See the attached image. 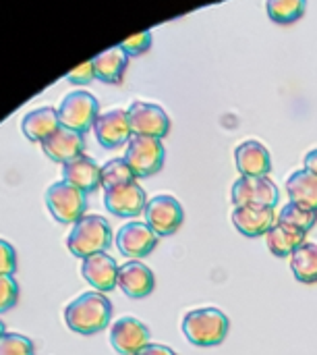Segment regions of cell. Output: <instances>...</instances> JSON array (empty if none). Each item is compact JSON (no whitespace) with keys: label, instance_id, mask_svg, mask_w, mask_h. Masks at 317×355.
I'll return each instance as SVG.
<instances>
[{"label":"cell","instance_id":"10","mask_svg":"<svg viewBox=\"0 0 317 355\" xmlns=\"http://www.w3.org/2000/svg\"><path fill=\"white\" fill-rule=\"evenodd\" d=\"M104 206L108 212H112L118 218H135L141 212H145L147 196H145V189L137 181H131V183L106 189Z\"/></svg>","mask_w":317,"mask_h":355},{"label":"cell","instance_id":"22","mask_svg":"<svg viewBox=\"0 0 317 355\" xmlns=\"http://www.w3.org/2000/svg\"><path fill=\"white\" fill-rule=\"evenodd\" d=\"M93 64V73L98 81L104 83H120L127 64H129V56L120 46H112L104 52H100L98 56L91 58Z\"/></svg>","mask_w":317,"mask_h":355},{"label":"cell","instance_id":"30","mask_svg":"<svg viewBox=\"0 0 317 355\" xmlns=\"http://www.w3.org/2000/svg\"><path fill=\"white\" fill-rule=\"evenodd\" d=\"M152 31H139L137 35H131L127 40H123L118 46L127 52V56H139L143 52H147L152 48Z\"/></svg>","mask_w":317,"mask_h":355},{"label":"cell","instance_id":"11","mask_svg":"<svg viewBox=\"0 0 317 355\" xmlns=\"http://www.w3.org/2000/svg\"><path fill=\"white\" fill-rule=\"evenodd\" d=\"M114 241L123 256L139 260L150 256L158 248L160 237L152 231L147 223H127L118 229Z\"/></svg>","mask_w":317,"mask_h":355},{"label":"cell","instance_id":"19","mask_svg":"<svg viewBox=\"0 0 317 355\" xmlns=\"http://www.w3.org/2000/svg\"><path fill=\"white\" fill-rule=\"evenodd\" d=\"M100 168L102 166L93 158L81 154V156H77V158L62 164V181L79 187L85 193H91V191L102 187Z\"/></svg>","mask_w":317,"mask_h":355},{"label":"cell","instance_id":"28","mask_svg":"<svg viewBox=\"0 0 317 355\" xmlns=\"http://www.w3.org/2000/svg\"><path fill=\"white\" fill-rule=\"evenodd\" d=\"M0 355H35V347L27 337L19 333H6L0 339Z\"/></svg>","mask_w":317,"mask_h":355},{"label":"cell","instance_id":"32","mask_svg":"<svg viewBox=\"0 0 317 355\" xmlns=\"http://www.w3.org/2000/svg\"><path fill=\"white\" fill-rule=\"evenodd\" d=\"M93 79H96V73H93L91 60H87V62L75 67V69L66 75V81L73 83V85H87V83H91Z\"/></svg>","mask_w":317,"mask_h":355},{"label":"cell","instance_id":"26","mask_svg":"<svg viewBox=\"0 0 317 355\" xmlns=\"http://www.w3.org/2000/svg\"><path fill=\"white\" fill-rule=\"evenodd\" d=\"M100 177H102V189H112L131 181H137L135 173L131 171V166L127 164L125 158H112L108 162L102 164L100 168Z\"/></svg>","mask_w":317,"mask_h":355},{"label":"cell","instance_id":"34","mask_svg":"<svg viewBox=\"0 0 317 355\" xmlns=\"http://www.w3.org/2000/svg\"><path fill=\"white\" fill-rule=\"evenodd\" d=\"M305 168L307 171H311L314 175H317V148H314V150H309L307 154H305Z\"/></svg>","mask_w":317,"mask_h":355},{"label":"cell","instance_id":"13","mask_svg":"<svg viewBox=\"0 0 317 355\" xmlns=\"http://www.w3.org/2000/svg\"><path fill=\"white\" fill-rule=\"evenodd\" d=\"M150 329L133 316L116 320L110 329V345L120 355H135L150 343Z\"/></svg>","mask_w":317,"mask_h":355},{"label":"cell","instance_id":"1","mask_svg":"<svg viewBox=\"0 0 317 355\" xmlns=\"http://www.w3.org/2000/svg\"><path fill=\"white\" fill-rule=\"evenodd\" d=\"M112 318V302L100 291H87L64 308V322L77 335L102 333Z\"/></svg>","mask_w":317,"mask_h":355},{"label":"cell","instance_id":"16","mask_svg":"<svg viewBox=\"0 0 317 355\" xmlns=\"http://www.w3.org/2000/svg\"><path fill=\"white\" fill-rule=\"evenodd\" d=\"M116 287L131 300H143L156 289V277L150 266L139 260H129L118 268Z\"/></svg>","mask_w":317,"mask_h":355},{"label":"cell","instance_id":"18","mask_svg":"<svg viewBox=\"0 0 317 355\" xmlns=\"http://www.w3.org/2000/svg\"><path fill=\"white\" fill-rule=\"evenodd\" d=\"M276 210L272 206H237L233 223L245 237H262L276 225Z\"/></svg>","mask_w":317,"mask_h":355},{"label":"cell","instance_id":"6","mask_svg":"<svg viewBox=\"0 0 317 355\" xmlns=\"http://www.w3.org/2000/svg\"><path fill=\"white\" fill-rule=\"evenodd\" d=\"M100 114V102L96 100L93 94L85 89H75L69 92L62 102L58 104V119L62 127H69L79 133H87L93 129V123Z\"/></svg>","mask_w":317,"mask_h":355},{"label":"cell","instance_id":"2","mask_svg":"<svg viewBox=\"0 0 317 355\" xmlns=\"http://www.w3.org/2000/svg\"><path fill=\"white\" fill-rule=\"evenodd\" d=\"M112 245V227L110 223L100 216V214H85L81 216L69 237H66V248L75 258H87L100 252H106Z\"/></svg>","mask_w":317,"mask_h":355},{"label":"cell","instance_id":"12","mask_svg":"<svg viewBox=\"0 0 317 355\" xmlns=\"http://www.w3.org/2000/svg\"><path fill=\"white\" fill-rule=\"evenodd\" d=\"M93 133H96L98 144L102 148H106V150H114V148L127 146L131 135H133L127 110L110 108L106 112H100L96 123H93Z\"/></svg>","mask_w":317,"mask_h":355},{"label":"cell","instance_id":"31","mask_svg":"<svg viewBox=\"0 0 317 355\" xmlns=\"http://www.w3.org/2000/svg\"><path fill=\"white\" fill-rule=\"evenodd\" d=\"M17 270V252L15 248L0 239V277H12Z\"/></svg>","mask_w":317,"mask_h":355},{"label":"cell","instance_id":"4","mask_svg":"<svg viewBox=\"0 0 317 355\" xmlns=\"http://www.w3.org/2000/svg\"><path fill=\"white\" fill-rule=\"evenodd\" d=\"M46 206L56 223L75 225L81 216H85L87 193L60 179L46 189Z\"/></svg>","mask_w":317,"mask_h":355},{"label":"cell","instance_id":"23","mask_svg":"<svg viewBox=\"0 0 317 355\" xmlns=\"http://www.w3.org/2000/svg\"><path fill=\"white\" fill-rule=\"evenodd\" d=\"M287 193L293 204H299L303 208L317 212V175L307 168L295 171L287 179Z\"/></svg>","mask_w":317,"mask_h":355},{"label":"cell","instance_id":"5","mask_svg":"<svg viewBox=\"0 0 317 355\" xmlns=\"http://www.w3.org/2000/svg\"><path fill=\"white\" fill-rule=\"evenodd\" d=\"M127 164L135 173L137 179H145L162 171L164 160H166V150L162 139L158 137H147V135H131L125 156Z\"/></svg>","mask_w":317,"mask_h":355},{"label":"cell","instance_id":"8","mask_svg":"<svg viewBox=\"0 0 317 355\" xmlns=\"http://www.w3.org/2000/svg\"><path fill=\"white\" fill-rule=\"evenodd\" d=\"M145 223L158 237H170L183 227L185 210L174 196H156L147 200Z\"/></svg>","mask_w":317,"mask_h":355},{"label":"cell","instance_id":"3","mask_svg":"<svg viewBox=\"0 0 317 355\" xmlns=\"http://www.w3.org/2000/svg\"><path fill=\"white\" fill-rule=\"evenodd\" d=\"M228 329H230V320L218 308L191 310L183 318V333L187 341L197 347H216L224 343Z\"/></svg>","mask_w":317,"mask_h":355},{"label":"cell","instance_id":"27","mask_svg":"<svg viewBox=\"0 0 317 355\" xmlns=\"http://www.w3.org/2000/svg\"><path fill=\"white\" fill-rule=\"evenodd\" d=\"M278 220H280V223H287V225H293V227H297V229L309 233V231L317 225V212L316 210H309V208H303V206H299V204L289 202V204L280 210Z\"/></svg>","mask_w":317,"mask_h":355},{"label":"cell","instance_id":"15","mask_svg":"<svg viewBox=\"0 0 317 355\" xmlns=\"http://www.w3.org/2000/svg\"><path fill=\"white\" fill-rule=\"evenodd\" d=\"M39 146H42V152L52 162L64 164V162H69V160H73V158H77V156L83 154V150H85V137H83V133L73 131V129L60 125Z\"/></svg>","mask_w":317,"mask_h":355},{"label":"cell","instance_id":"20","mask_svg":"<svg viewBox=\"0 0 317 355\" xmlns=\"http://www.w3.org/2000/svg\"><path fill=\"white\" fill-rule=\"evenodd\" d=\"M60 127L58 119V108L52 106H39L23 114L21 119V131L29 141L42 144L46 137H50L56 129Z\"/></svg>","mask_w":317,"mask_h":355},{"label":"cell","instance_id":"9","mask_svg":"<svg viewBox=\"0 0 317 355\" xmlns=\"http://www.w3.org/2000/svg\"><path fill=\"white\" fill-rule=\"evenodd\" d=\"M230 200L237 206H276L280 202L278 185L270 177H241L235 181Z\"/></svg>","mask_w":317,"mask_h":355},{"label":"cell","instance_id":"25","mask_svg":"<svg viewBox=\"0 0 317 355\" xmlns=\"http://www.w3.org/2000/svg\"><path fill=\"white\" fill-rule=\"evenodd\" d=\"M307 0H268V17L278 25H291L305 15Z\"/></svg>","mask_w":317,"mask_h":355},{"label":"cell","instance_id":"21","mask_svg":"<svg viewBox=\"0 0 317 355\" xmlns=\"http://www.w3.org/2000/svg\"><path fill=\"white\" fill-rule=\"evenodd\" d=\"M305 241H307V233L305 231H301V229H297L293 225L280 223V220H276V225L266 233L268 250L276 258H289Z\"/></svg>","mask_w":317,"mask_h":355},{"label":"cell","instance_id":"24","mask_svg":"<svg viewBox=\"0 0 317 355\" xmlns=\"http://www.w3.org/2000/svg\"><path fill=\"white\" fill-rule=\"evenodd\" d=\"M291 270L299 283L316 285L317 283V243L305 241L291 256Z\"/></svg>","mask_w":317,"mask_h":355},{"label":"cell","instance_id":"35","mask_svg":"<svg viewBox=\"0 0 317 355\" xmlns=\"http://www.w3.org/2000/svg\"><path fill=\"white\" fill-rule=\"evenodd\" d=\"M4 335H6V329H4V322L0 320V339H2Z\"/></svg>","mask_w":317,"mask_h":355},{"label":"cell","instance_id":"17","mask_svg":"<svg viewBox=\"0 0 317 355\" xmlns=\"http://www.w3.org/2000/svg\"><path fill=\"white\" fill-rule=\"evenodd\" d=\"M235 162L241 177H268L272 171L270 150L257 139H245L235 150Z\"/></svg>","mask_w":317,"mask_h":355},{"label":"cell","instance_id":"29","mask_svg":"<svg viewBox=\"0 0 317 355\" xmlns=\"http://www.w3.org/2000/svg\"><path fill=\"white\" fill-rule=\"evenodd\" d=\"M19 302V283L15 277H0V314L12 310Z\"/></svg>","mask_w":317,"mask_h":355},{"label":"cell","instance_id":"7","mask_svg":"<svg viewBox=\"0 0 317 355\" xmlns=\"http://www.w3.org/2000/svg\"><path fill=\"white\" fill-rule=\"evenodd\" d=\"M127 116H129L133 135H147V137L164 139L170 133V116L160 104L135 100L127 108Z\"/></svg>","mask_w":317,"mask_h":355},{"label":"cell","instance_id":"14","mask_svg":"<svg viewBox=\"0 0 317 355\" xmlns=\"http://www.w3.org/2000/svg\"><path fill=\"white\" fill-rule=\"evenodd\" d=\"M118 264L112 256H108L106 252L93 254L83 258L81 262V275L83 279L100 293H108L112 289H116L118 283Z\"/></svg>","mask_w":317,"mask_h":355},{"label":"cell","instance_id":"33","mask_svg":"<svg viewBox=\"0 0 317 355\" xmlns=\"http://www.w3.org/2000/svg\"><path fill=\"white\" fill-rule=\"evenodd\" d=\"M135 355H176L174 349H170L168 345H160V343H147L143 349H139Z\"/></svg>","mask_w":317,"mask_h":355}]
</instances>
